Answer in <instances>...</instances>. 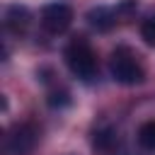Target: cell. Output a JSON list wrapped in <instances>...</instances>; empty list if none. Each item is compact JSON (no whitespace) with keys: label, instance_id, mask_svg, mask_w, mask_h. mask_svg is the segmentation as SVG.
I'll return each mask as SVG.
<instances>
[{"label":"cell","instance_id":"1","mask_svg":"<svg viewBox=\"0 0 155 155\" xmlns=\"http://www.w3.org/2000/svg\"><path fill=\"white\" fill-rule=\"evenodd\" d=\"M65 65L70 68V73L78 78V80H82V82H92L94 78H97V73H99V65H97V53H94V48L82 39V36H78V39H73L68 46H65Z\"/></svg>","mask_w":155,"mask_h":155},{"label":"cell","instance_id":"2","mask_svg":"<svg viewBox=\"0 0 155 155\" xmlns=\"http://www.w3.org/2000/svg\"><path fill=\"white\" fill-rule=\"evenodd\" d=\"M109 73L116 82L121 85H138L145 78V68L138 61V56L128 48V46H119L114 48L111 58H109Z\"/></svg>","mask_w":155,"mask_h":155},{"label":"cell","instance_id":"3","mask_svg":"<svg viewBox=\"0 0 155 155\" xmlns=\"http://www.w3.org/2000/svg\"><path fill=\"white\" fill-rule=\"evenodd\" d=\"M73 24V7L63 0L48 2L41 7V27L48 34H63Z\"/></svg>","mask_w":155,"mask_h":155},{"label":"cell","instance_id":"4","mask_svg":"<svg viewBox=\"0 0 155 155\" xmlns=\"http://www.w3.org/2000/svg\"><path fill=\"white\" fill-rule=\"evenodd\" d=\"M34 143H36V131L29 124H22V126H15L5 136V153L7 155H24L34 148Z\"/></svg>","mask_w":155,"mask_h":155},{"label":"cell","instance_id":"5","mask_svg":"<svg viewBox=\"0 0 155 155\" xmlns=\"http://www.w3.org/2000/svg\"><path fill=\"white\" fill-rule=\"evenodd\" d=\"M126 5H128V2H124L119 10H116V7H97V10H90V12H87V19H90V24L97 27V29H111V27L119 22V15H121V10H126Z\"/></svg>","mask_w":155,"mask_h":155},{"label":"cell","instance_id":"6","mask_svg":"<svg viewBox=\"0 0 155 155\" xmlns=\"http://www.w3.org/2000/svg\"><path fill=\"white\" fill-rule=\"evenodd\" d=\"M27 24H29V12H27L24 7H17V5H15V7L7 10V27H10L15 34L24 31Z\"/></svg>","mask_w":155,"mask_h":155},{"label":"cell","instance_id":"7","mask_svg":"<svg viewBox=\"0 0 155 155\" xmlns=\"http://www.w3.org/2000/svg\"><path fill=\"white\" fill-rule=\"evenodd\" d=\"M138 143L145 150H155V119L153 121H145L138 128Z\"/></svg>","mask_w":155,"mask_h":155},{"label":"cell","instance_id":"8","mask_svg":"<svg viewBox=\"0 0 155 155\" xmlns=\"http://www.w3.org/2000/svg\"><path fill=\"white\" fill-rule=\"evenodd\" d=\"M140 36L145 39V44L155 46V17H148V19L140 24Z\"/></svg>","mask_w":155,"mask_h":155}]
</instances>
